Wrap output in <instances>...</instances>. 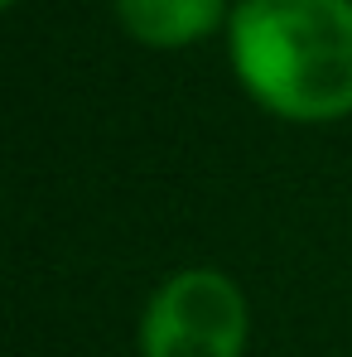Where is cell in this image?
<instances>
[{
    "label": "cell",
    "mask_w": 352,
    "mask_h": 357,
    "mask_svg": "<svg viewBox=\"0 0 352 357\" xmlns=\"http://www.w3.org/2000/svg\"><path fill=\"white\" fill-rule=\"evenodd\" d=\"M121 24L155 49H178L217 29L222 0H116Z\"/></svg>",
    "instance_id": "3"
},
{
    "label": "cell",
    "mask_w": 352,
    "mask_h": 357,
    "mask_svg": "<svg viewBox=\"0 0 352 357\" xmlns=\"http://www.w3.org/2000/svg\"><path fill=\"white\" fill-rule=\"evenodd\" d=\"M246 299L217 271H178L145 309V357H241Z\"/></svg>",
    "instance_id": "2"
},
{
    "label": "cell",
    "mask_w": 352,
    "mask_h": 357,
    "mask_svg": "<svg viewBox=\"0 0 352 357\" xmlns=\"http://www.w3.org/2000/svg\"><path fill=\"white\" fill-rule=\"evenodd\" d=\"M232 63L270 112L333 121L352 112V0H246Z\"/></svg>",
    "instance_id": "1"
}]
</instances>
